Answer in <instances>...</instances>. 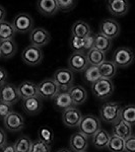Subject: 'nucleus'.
Returning <instances> with one entry per match:
<instances>
[{"label": "nucleus", "mask_w": 135, "mask_h": 152, "mask_svg": "<svg viewBox=\"0 0 135 152\" xmlns=\"http://www.w3.org/2000/svg\"><path fill=\"white\" fill-rule=\"evenodd\" d=\"M92 33L88 23L84 20H77L71 26V36L84 39Z\"/></svg>", "instance_id": "25"}, {"label": "nucleus", "mask_w": 135, "mask_h": 152, "mask_svg": "<svg viewBox=\"0 0 135 152\" xmlns=\"http://www.w3.org/2000/svg\"><path fill=\"white\" fill-rule=\"evenodd\" d=\"M88 147V139L80 132H75L69 139V148L73 152H84Z\"/></svg>", "instance_id": "16"}, {"label": "nucleus", "mask_w": 135, "mask_h": 152, "mask_svg": "<svg viewBox=\"0 0 135 152\" xmlns=\"http://www.w3.org/2000/svg\"><path fill=\"white\" fill-rule=\"evenodd\" d=\"M82 114L77 107H72L70 109L62 112V122L67 128L78 127L82 120Z\"/></svg>", "instance_id": "13"}, {"label": "nucleus", "mask_w": 135, "mask_h": 152, "mask_svg": "<svg viewBox=\"0 0 135 152\" xmlns=\"http://www.w3.org/2000/svg\"><path fill=\"white\" fill-rule=\"evenodd\" d=\"M120 119L131 126H135V104H127L122 107Z\"/></svg>", "instance_id": "31"}, {"label": "nucleus", "mask_w": 135, "mask_h": 152, "mask_svg": "<svg viewBox=\"0 0 135 152\" xmlns=\"http://www.w3.org/2000/svg\"><path fill=\"white\" fill-rule=\"evenodd\" d=\"M121 104L117 102H106L100 109V118L108 124H114L120 120L122 111Z\"/></svg>", "instance_id": "1"}, {"label": "nucleus", "mask_w": 135, "mask_h": 152, "mask_svg": "<svg viewBox=\"0 0 135 152\" xmlns=\"http://www.w3.org/2000/svg\"><path fill=\"white\" fill-rule=\"evenodd\" d=\"M14 148L16 152H31L32 146H33V141L31 138L26 135H21L14 142Z\"/></svg>", "instance_id": "30"}, {"label": "nucleus", "mask_w": 135, "mask_h": 152, "mask_svg": "<svg viewBox=\"0 0 135 152\" xmlns=\"http://www.w3.org/2000/svg\"><path fill=\"white\" fill-rule=\"evenodd\" d=\"M134 61V53L130 48L120 47L115 50L112 56V62L117 68H126Z\"/></svg>", "instance_id": "4"}, {"label": "nucleus", "mask_w": 135, "mask_h": 152, "mask_svg": "<svg viewBox=\"0 0 135 152\" xmlns=\"http://www.w3.org/2000/svg\"><path fill=\"white\" fill-rule=\"evenodd\" d=\"M53 80L57 83L60 91H69L73 86L74 74L69 68H59L54 72Z\"/></svg>", "instance_id": "3"}, {"label": "nucleus", "mask_w": 135, "mask_h": 152, "mask_svg": "<svg viewBox=\"0 0 135 152\" xmlns=\"http://www.w3.org/2000/svg\"><path fill=\"white\" fill-rule=\"evenodd\" d=\"M112 135L117 136L119 138L126 140L129 137L133 135V131H132V126L128 123L124 122L123 120H118L116 123L113 124L112 126Z\"/></svg>", "instance_id": "18"}, {"label": "nucleus", "mask_w": 135, "mask_h": 152, "mask_svg": "<svg viewBox=\"0 0 135 152\" xmlns=\"http://www.w3.org/2000/svg\"><path fill=\"white\" fill-rule=\"evenodd\" d=\"M16 31L13 28L12 23H9L7 20L0 23V42L13 40Z\"/></svg>", "instance_id": "28"}, {"label": "nucleus", "mask_w": 135, "mask_h": 152, "mask_svg": "<svg viewBox=\"0 0 135 152\" xmlns=\"http://www.w3.org/2000/svg\"><path fill=\"white\" fill-rule=\"evenodd\" d=\"M5 16H6V11L4 9L3 6L0 5V23L5 20Z\"/></svg>", "instance_id": "44"}, {"label": "nucleus", "mask_w": 135, "mask_h": 152, "mask_svg": "<svg viewBox=\"0 0 135 152\" xmlns=\"http://www.w3.org/2000/svg\"><path fill=\"white\" fill-rule=\"evenodd\" d=\"M18 52V46L13 40L0 42V58L10 59Z\"/></svg>", "instance_id": "24"}, {"label": "nucleus", "mask_w": 135, "mask_h": 152, "mask_svg": "<svg viewBox=\"0 0 135 152\" xmlns=\"http://www.w3.org/2000/svg\"><path fill=\"white\" fill-rule=\"evenodd\" d=\"M107 149L111 152H125V140L111 135Z\"/></svg>", "instance_id": "33"}, {"label": "nucleus", "mask_w": 135, "mask_h": 152, "mask_svg": "<svg viewBox=\"0 0 135 152\" xmlns=\"http://www.w3.org/2000/svg\"><path fill=\"white\" fill-rule=\"evenodd\" d=\"M31 152H51V146L37 139V140L33 141Z\"/></svg>", "instance_id": "36"}, {"label": "nucleus", "mask_w": 135, "mask_h": 152, "mask_svg": "<svg viewBox=\"0 0 135 152\" xmlns=\"http://www.w3.org/2000/svg\"><path fill=\"white\" fill-rule=\"evenodd\" d=\"M113 46V42L111 39L107 38L102 34H97L95 35V48L97 50H100L105 54L109 52L111 50Z\"/></svg>", "instance_id": "29"}, {"label": "nucleus", "mask_w": 135, "mask_h": 152, "mask_svg": "<svg viewBox=\"0 0 135 152\" xmlns=\"http://www.w3.org/2000/svg\"><path fill=\"white\" fill-rule=\"evenodd\" d=\"M59 92L60 88L53 80V78L44 79L38 84V95L42 99L53 100Z\"/></svg>", "instance_id": "5"}, {"label": "nucleus", "mask_w": 135, "mask_h": 152, "mask_svg": "<svg viewBox=\"0 0 135 152\" xmlns=\"http://www.w3.org/2000/svg\"><path fill=\"white\" fill-rule=\"evenodd\" d=\"M117 66L111 61L106 60L103 64L99 66V71L101 78H105V79H110L112 80V78H114L117 74Z\"/></svg>", "instance_id": "26"}, {"label": "nucleus", "mask_w": 135, "mask_h": 152, "mask_svg": "<svg viewBox=\"0 0 135 152\" xmlns=\"http://www.w3.org/2000/svg\"><path fill=\"white\" fill-rule=\"evenodd\" d=\"M7 143V135L6 132L2 128H0V148Z\"/></svg>", "instance_id": "43"}, {"label": "nucleus", "mask_w": 135, "mask_h": 152, "mask_svg": "<svg viewBox=\"0 0 135 152\" xmlns=\"http://www.w3.org/2000/svg\"><path fill=\"white\" fill-rule=\"evenodd\" d=\"M51 41L50 33L44 28H36L29 33V42L31 45L35 47L42 48L48 45Z\"/></svg>", "instance_id": "12"}, {"label": "nucleus", "mask_w": 135, "mask_h": 152, "mask_svg": "<svg viewBox=\"0 0 135 152\" xmlns=\"http://www.w3.org/2000/svg\"><path fill=\"white\" fill-rule=\"evenodd\" d=\"M83 78H84L85 82L92 85L95 82H97L101 78L99 67L88 65V67L84 70V72H83Z\"/></svg>", "instance_id": "32"}, {"label": "nucleus", "mask_w": 135, "mask_h": 152, "mask_svg": "<svg viewBox=\"0 0 135 152\" xmlns=\"http://www.w3.org/2000/svg\"><path fill=\"white\" fill-rule=\"evenodd\" d=\"M111 135L108 133V131L104 129H100L99 131L92 136V145L98 150H103L106 149L109 144Z\"/></svg>", "instance_id": "23"}, {"label": "nucleus", "mask_w": 135, "mask_h": 152, "mask_svg": "<svg viewBox=\"0 0 135 152\" xmlns=\"http://www.w3.org/2000/svg\"><path fill=\"white\" fill-rule=\"evenodd\" d=\"M3 124L7 131L15 133V132L21 131L24 128L26 121H24V118L23 115L13 111L3 120Z\"/></svg>", "instance_id": "9"}, {"label": "nucleus", "mask_w": 135, "mask_h": 152, "mask_svg": "<svg viewBox=\"0 0 135 152\" xmlns=\"http://www.w3.org/2000/svg\"><path fill=\"white\" fill-rule=\"evenodd\" d=\"M70 97L73 102L74 105H80L83 104L87 99V92L85 88L81 85H73L69 89Z\"/></svg>", "instance_id": "22"}, {"label": "nucleus", "mask_w": 135, "mask_h": 152, "mask_svg": "<svg viewBox=\"0 0 135 152\" xmlns=\"http://www.w3.org/2000/svg\"><path fill=\"white\" fill-rule=\"evenodd\" d=\"M130 8V3L127 0H109L107 1V9L113 16H124Z\"/></svg>", "instance_id": "15"}, {"label": "nucleus", "mask_w": 135, "mask_h": 152, "mask_svg": "<svg viewBox=\"0 0 135 152\" xmlns=\"http://www.w3.org/2000/svg\"><path fill=\"white\" fill-rule=\"evenodd\" d=\"M39 12L45 16H53L59 11L57 0H41L37 2Z\"/></svg>", "instance_id": "21"}, {"label": "nucleus", "mask_w": 135, "mask_h": 152, "mask_svg": "<svg viewBox=\"0 0 135 152\" xmlns=\"http://www.w3.org/2000/svg\"><path fill=\"white\" fill-rule=\"evenodd\" d=\"M54 107L56 110L60 112H64L66 110L70 109V107H74L73 102L70 97V94L68 91H60L56 95V97L53 99Z\"/></svg>", "instance_id": "20"}, {"label": "nucleus", "mask_w": 135, "mask_h": 152, "mask_svg": "<svg viewBox=\"0 0 135 152\" xmlns=\"http://www.w3.org/2000/svg\"><path fill=\"white\" fill-rule=\"evenodd\" d=\"M84 152H87V151H84Z\"/></svg>", "instance_id": "46"}, {"label": "nucleus", "mask_w": 135, "mask_h": 152, "mask_svg": "<svg viewBox=\"0 0 135 152\" xmlns=\"http://www.w3.org/2000/svg\"><path fill=\"white\" fill-rule=\"evenodd\" d=\"M0 152H16L14 148V144L11 142H7L5 145H3L0 148Z\"/></svg>", "instance_id": "42"}, {"label": "nucleus", "mask_w": 135, "mask_h": 152, "mask_svg": "<svg viewBox=\"0 0 135 152\" xmlns=\"http://www.w3.org/2000/svg\"><path fill=\"white\" fill-rule=\"evenodd\" d=\"M101 128V121L99 118H97L94 115H87L83 116L80 124L78 125V130L80 133H82L84 136L92 137L99 131Z\"/></svg>", "instance_id": "6"}, {"label": "nucleus", "mask_w": 135, "mask_h": 152, "mask_svg": "<svg viewBox=\"0 0 135 152\" xmlns=\"http://www.w3.org/2000/svg\"><path fill=\"white\" fill-rule=\"evenodd\" d=\"M12 24L16 33L19 34L31 33L34 29V19L26 12H19L18 14H16L13 18Z\"/></svg>", "instance_id": "7"}, {"label": "nucleus", "mask_w": 135, "mask_h": 152, "mask_svg": "<svg viewBox=\"0 0 135 152\" xmlns=\"http://www.w3.org/2000/svg\"><path fill=\"white\" fill-rule=\"evenodd\" d=\"M115 90V85L112 80L100 78L97 82L92 85V91L98 99L107 100L112 96Z\"/></svg>", "instance_id": "2"}, {"label": "nucleus", "mask_w": 135, "mask_h": 152, "mask_svg": "<svg viewBox=\"0 0 135 152\" xmlns=\"http://www.w3.org/2000/svg\"><path fill=\"white\" fill-rule=\"evenodd\" d=\"M8 78V73L3 67H0V87L3 84H5Z\"/></svg>", "instance_id": "41"}, {"label": "nucleus", "mask_w": 135, "mask_h": 152, "mask_svg": "<svg viewBox=\"0 0 135 152\" xmlns=\"http://www.w3.org/2000/svg\"><path fill=\"white\" fill-rule=\"evenodd\" d=\"M68 68L72 72H84L88 67L87 55L83 53H72L68 58Z\"/></svg>", "instance_id": "14"}, {"label": "nucleus", "mask_w": 135, "mask_h": 152, "mask_svg": "<svg viewBox=\"0 0 135 152\" xmlns=\"http://www.w3.org/2000/svg\"><path fill=\"white\" fill-rule=\"evenodd\" d=\"M57 5L59 10L68 12L74 8L75 5H76V1H73V0H57Z\"/></svg>", "instance_id": "37"}, {"label": "nucleus", "mask_w": 135, "mask_h": 152, "mask_svg": "<svg viewBox=\"0 0 135 152\" xmlns=\"http://www.w3.org/2000/svg\"><path fill=\"white\" fill-rule=\"evenodd\" d=\"M87 59V63L90 66H95V67H99L101 64L106 61V54L100 50H97L94 48L92 50H90V52L85 54Z\"/></svg>", "instance_id": "27"}, {"label": "nucleus", "mask_w": 135, "mask_h": 152, "mask_svg": "<svg viewBox=\"0 0 135 152\" xmlns=\"http://www.w3.org/2000/svg\"><path fill=\"white\" fill-rule=\"evenodd\" d=\"M21 107H23V112L26 114H28L29 116L38 115L42 111V107H43L42 99L39 96H35L21 99Z\"/></svg>", "instance_id": "17"}, {"label": "nucleus", "mask_w": 135, "mask_h": 152, "mask_svg": "<svg viewBox=\"0 0 135 152\" xmlns=\"http://www.w3.org/2000/svg\"><path fill=\"white\" fill-rule=\"evenodd\" d=\"M38 136H39V140L43 141L44 143L48 144L51 146V144L54 141V132L53 130L48 126H43L42 128H40L38 132Z\"/></svg>", "instance_id": "34"}, {"label": "nucleus", "mask_w": 135, "mask_h": 152, "mask_svg": "<svg viewBox=\"0 0 135 152\" xmlns=\"http://www.w3.org/2000/svg\"><path fill=\"white\" fill-rule=\"evenodd\" d=\"M120 33H121V26L114 18H106L101 21L100 34L105 37L113 40V39H116L120 35Z\"/></svg>", "instance_id": "10"}, {"label": "nucleus", "mask_w": 135, "mask_h": 152, "mask_svg": "<svg viewBox=\"0 0 135 152\" xmlns=\"http://www.w3.org/2000/svg\"><path fill=\"white\" fill-rule=\"evenodd\" d=\"M56 152H72L70 150V149H67V148H61L59 149V150H57Z\"/></svg>", "instance_id": "45"}, {"label": "nucleus", "mask_w": 135, "mask_h": 152, "mask_svg": "<svg viewBox=\"0 0 135 152\" xmlns=\"http://www.w3.org/2000/svg\"><path fill=\"white\" fill-rule=\"evenodd\" d=\"M19 99L21 97L18 91V86L6 82L0 87V102L13 105L18 102Z\"/></svg>", "instance_id": "11"}, {"label": "nucleus", "mask_w": 135, "mask_h": 152, "mask_svg": "<svg viewBox=\"0 0 135 152\" xmlns=\"http://www.w3.org/2000/svg\"><path fill=\"white\" fill-rule=\"evenodd\" d=\"M12 112H13L12 105L5 104V102H0V120L3 121V120Z\"/></svg>", "instance_id": "39"}, {"label": "nucleus", "mask_w": 135, "mask_h": 152, "mask_svg": "<svg viewBox=\"0 0 135 152\" xmlns=\"http://www.w3.org/2000/svg\"><path fill=\"white\" fill-rule=\"evenodd\" d=\"M125 152H135V135L125 140Z\"/></svg>", "instance_id": "40"}, {"label": "nucleus", "mask_w": 135, "mask_h": 152, "mask_svg": "<svg viewBox=\"0 0 135 152\" xmlns=\"http://www.w3.org/2000/svg\"><path fill=\"white\" fill-rule=\"evenodd\" d=\"M95 34L92 33L84 38V54L90 52V50L95 48Z\"/></svg>", "instance_id": "38"}, {"label": "nucleus", "mask_w": 135, "mask_h": 152, "mask_svg": "<svg viewBox=\"0 0 135 152\" xmlns=\"http://www.w3.org/2000/svg\"><path fill=\"white\" fill-rule=\"evenodd\" d=\"M44 54L41 48L35 47L33 45L28 46L21 53V59L26 65L37 66L43 61Z\"/></svg>", "instance_id": "8"}, {"label": "nucleus", "mask_w": 135, "mask_h": 152, "mask_svg": "<svg viewBox=\"0 0 135 152\" xmlns=\"http://www.w3.org/2000/svg\"><path fill=\"white\" fill-rule=\"evenodd\" d=\"M18 91L19 94V97L21 99H29V97L39 96L38 95V84L35 82L26 80L19 83L18 85Z\"/></svg>", "instance_id": "19"}, {"label": "nucleus", "mask_w": 135, "mask_h": 152, "mask_svg": "<svg viewBox=\"0 0 135 152\" xmlns=\"http://www.w3.org/2000/svg\"><path fill=\"white\" fill-rule=\"evenodd\" d=\"M69 47L72 50V53L84 54V39L71 36L69 40Z\"/></svg>", "instance_id": "35"}]
</instances>
